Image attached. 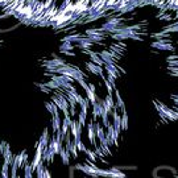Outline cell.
<instances>
[{"label": "cell", "instance_id": "obj_1", "mask_svg": "<svg viewBox=\"0 0 178 178\" xmlns=\"http://www.w3.org/2000/svg\"><path fill=\"white\" fill-rule=\"evenodd\" d=\"M45 107H46V110H48L52 115H60V108L57 107V104L54 103V102H46L45 103Z\"/></svg>", "mask_w": 178, "mask_h": 178}, {"label": "cell", "instance_id": "obj_2", "mask_svg": "<svg viewBox=\"0 0 178 178\" xmlns=\"http://www.w3.org/2000/svg\"><path fill=\"white\" fill-rule=\"evenodd\" d=\"M70 152H69L66 148H63L62 147V149H61V152H60V156H61V158H62V162L65 165H67L69 164V161H70Z\"/></svg>", "mask_w": 178, "mask_h": 178}, {"label": "cell", "instance_id": "obj_3", "mask_svg": "<svg viewBox=\"0 0 178 178\" xmlns=\"http://www.w3.org/2000/svg\"><path fill=\"white\" fill-rule=\"evenodd\" d=\"M115 95H116V106L120 108L121 111H124L125 110V104H124V102H123L121 96H120V92H119L118 90H115Z\"/></svg>", "mask_w": 178, "mask_h": 178}, {"label": "cell", "instance_id": "obj_4", "mask_svg": "<svg viewBox=\"0 0 178 178\" xmlns=\"http://www.w3.org/2000/svg\"><path fill=\"white\" fill-rule=\"evenodd\" d=\"M121 129L127 131L128 129V115H127V111H121Z\"/></svg>", "mask_w": 178, "mask_h": 178}, {"label": "cell", "instance_id": "obj_5", "mask_svg": "<svg viewBox=\"0 0 178 178\" xmlns=\"http://www.w3.org/2000/svg\"><path fill=\"white\" fill-rule=\"evenodd\" d=\"M90 58H91V62H94V63L100 65V66H103V65H104L103 60H102V57H98V54H96V53L91 52V53H90Z\"/></svg>", "mask_w": 178, "mask_h": 178}, {"label": "cell", "instance_id": "obj_6", "mask_svg": "<svg viewBox=\"0 0 178 178\" xmlns=\"http://www.w3.org/2000/svg\"><path fill=\"white\" fill-rule=\"evenodd\" d=\"M74 49V44L70 41H62V45L60 46V52H65V50H73Z\"/></svg>", "mask_w": 178, "mask_h": 178}, {"label": "cell", "instance_id": "obj_7", "mask_svg": "<svg viewBox=\"0 0 178 178\" xmlns=\"http://www.w3.org/2000/svg\"><path fill=\"white\" fill-rule=\"evenodd\" d=\"M0 176L2 177H9V165H7L3 162V165H2V170H0Z\"/></svg>", "mask_w": 178, "mask_h": 178}, {"label": "cell", "instance_id": "obj_8", "mask_svg": "<svg viewBox=\"0 0 178 178\" xmlns=\"http://www.w3.org/2000/svg\"><path fill=\"white\" fill-rule=\"evenodd\" d=\"M86 156H87V158L89 160H91V161H94V162H96V158H98V154L95 153L94 150H90V149H87L86 152Z\"/></svg>", "mask_w": 178, "mask_h": 178}, {"label": "cell", "instance_id": "obj_9", "mask_svg": "<svg viewBox=\"0 0 178 178\" xmlns=\"http://www.w3.org/2000/svg\"><path fill=\"white\" fill-rule=\"evenodd\" d=\"M75 144H77V148H78V150H79V152H83V153H85V152L87 150V149H86V145L83 144V141H82V140L75 141Z\"/></svg>", "mask_w": 178, "mask_h": 178}, {"label": "cell", "instance_id": "obj_10", "mask_svg": "<svg viewBox=\"0 0 178 178\" xmlns=\"http://www.w3.org/2000/svg\"><path fill=\"white\" fill-rule=\"evenodd\" d=\"M169 66H178V61H169Z\"/></svg>", "mask_w": 178, "mask_h": 178}]
</instances>
